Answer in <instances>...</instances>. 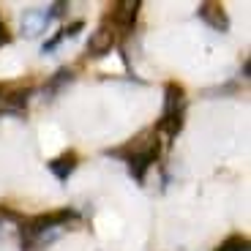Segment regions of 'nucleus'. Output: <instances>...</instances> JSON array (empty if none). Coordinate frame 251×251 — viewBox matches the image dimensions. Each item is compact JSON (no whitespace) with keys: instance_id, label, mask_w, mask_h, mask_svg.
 <instances>
[{"instance_id":"nucleus-1","label":"nucleus","mask_w":251,"mask_h":251,"mask_svg":"<svg viewBox=\"0 0 251 251\" xmlns=\"http://www.w3.org/2000/svg\"><path fill=\"white\" fill-rule=\"evenodd\" d=\"M115 47V30L107 25H101L99 30L90 33V41H88V55L90 57H104L107 52H112Z\"/></svg>"},{"instance_id":"nucleus-2","label":"nucleus","mask_w":251,"mask_h":251,"mask_svg":"<svg viewBox=\"0 0 251 251\" xmlns=\"http://www.w3.org/2000/svg\"><path fill=\"white\" fill-rule=\"evenodd\" d=\"M158 158V142L151 145V148H145V151L134 153V156H128L126 161H128V170H131V175L137 177V180H145V172L153 167V161Z\"/></svg>"},{"instance_id":"nucleus-3","label":"nucleus","mask_w":251,"mask_h":251,"mask_svg":"<svg viewBox=\"0 0 251 251\" xmlns=\"http://www.w3.org/2000/svg\"><path fill=\"white\" fill-rule=\"evenodd\" d=\"M200 17L205 19V22L213 27V30H221V33H224L226 27H229V19H226L224 8H221L219 3H202V6H200Z\"/></svg>"},{"instance_id":"nucleus-4","label":"nucleus","mask_w":251,"mask_h":251,"mask_svg":"<svg viewBox=\"0 0 251 251\" xmlns=\"http://www.w3.org/2000/svg\"><path fill=\"white\" fill-rule=\"evenodd\" d=\"M139 0H126V3H115L112 6V17H115V22H118L120 27H131L134 25V19H137V14H139Z\"/></svg>"},{"instance_id":"nucleus-5","label":"nucleus","mask_w":251,"mask_h":251,"mask_svg":"<svg viewBox=\"0 0 251 251\" xmlns=\"http://www.w3.org/2000/svg\"><path fill=\"white\" fill-rule=\"evenodd\" d=\"M76 170V153H63V156L50 161V172L57 180H69V175Z\"/></svg>"},{"instance_id":"nucleus-6","label":"nucleus","mask_w":251,"mask_h":251,"mask_svg":"<svg viewBox=\"0 0 251 251\" xmlns=\"http://www.w3.org/2000/svg\"><path fill=\"white\" fill-rule=\"evenodd\" d=\"M183 104H186V96H183V88L170 82L167 85V99H164V112L161 115H175V112H183Z\"/></svg>"},{"instance_id":"nucleus-7","label":"nucleus","mask_w":251,"mask_h":251,"mask_svg":"<svg viewBox=\"0 0 251 251\" xmlns=\"http://www.w3.org/2000/svg\"><path fill=\"white\" fill-rule=\"evenodd\" d=\"M183 128V112H175V115H161L158 120V131L167 134V137H175L177 131Z\"/></svg>"},{"instance_id":"nucleus-8","label":"nucleus","mask_w":251,"mask_h":251,"mask_svg":"<svg viewBox=\"0 0 251 251\" xmlns=\"http://www.w3.org/2000/svg\"><path fill=\"white\" fill-rule=\"evenodd\" d=\"M79 30H82V22H74V25L63 27V30L57 33V36L52 38V41H47V44H44V52H52V50H55V47H57V44H60V41H63V38H74V36H76V33H79Z\"/></svg>"},{"instance_id":"nucleus-9","label":"nucleus","mask_w":251,"mask_h":251,"mask_svg":"<svg viewBox=\"0 0 251 251\" xmlns=\"http://www.w3.org/2000/svg\"><path fill=\"white\" fill-rule=\"evenodd\" d=\"M216 251H249V240H246V238H238V235H235V238L224 240V243H221Z\"/></svg>"},{"instance_id":"nucleus-10","label":"nucleus","mask_w":251,"mask_h":251,"mask_svg":"<svg viewBox=\"0 0 251 251\" xmlns=\"http://www.w3.org/2000/svg\"><path fill=\"white\" fill-rule=\"evenodd\" d=\"M8 41V33H6V25H3V19H0V44H6Z\"/></svg>"},{"instance_id":"nucleus-11","label":"nucleus","mask_w":251,"mask_h":251,"mask_svg":"<svg viewBox=\"0 0 251 251\" xmlns=\"http://www.w3.org/2000/svg\"><path fill=\"white\" fill-rule=\"evenodd\" d=\"M3 90H6V88H3V85H0V96H3Z\"/></svg>"}]
</instances>
